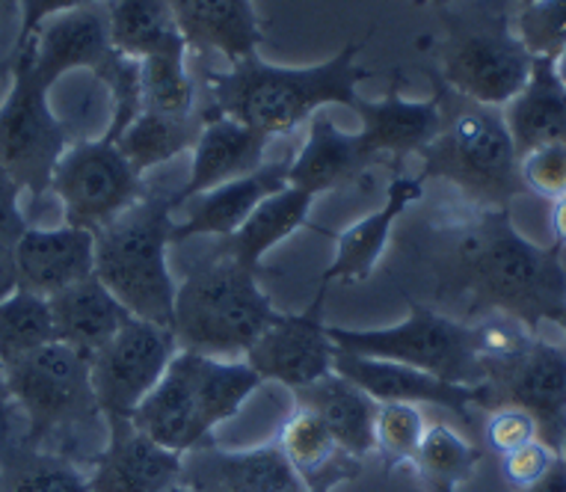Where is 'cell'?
Segmentation results:
<instances>
[{"label": "cell", "mask_w": 566, "mask_h": 492, "mask_svg": "<svg viewBox=\"0 0 566 492\" xmlns=\"http://www.w3.org/2000/svg\"><path fill=\"white\" fill-rule=\"evenodd\" d=\"M525 190L543 199H564L566 196V143H548L520 158Z\"/></svg>", "instance_id": "40"}, {"label": "cell", "mask_w": 566, "mask_h": 492, "mask_svg": "<svg viewBox=\"0 0 566 492\" xmlns=\"http://www.w3.org/2000/svg\"><path fill=\"white\" fill-rule=\"evenodd\" d=\"M10 400L28 421L30 446L93 465L107 446V418L95 400L90 359L51 342L7 368Z\"/></svg>", "instance_id": "3"}, {"label": "cell", "mask_w": 566, "mask_h": 492, "mask_svg": "<svg viewBox=\"0 0 566 492\" xmlns=\"http://www.w3.org/2000/svg\"><path fill=\"white\" fill-rule=\"evenodd\" d=\"M21 289L39 297H54L63 289H72L95 273V234L77 226L36 229L15 241Z\"/></svg>", "instance_id": "20"}, {"label": "cell", "mask_w": 566, "mask_h": 492, "mask_svg": "<svg viewBox=\"0 0 566 492\" xmlns=\"http://www.w3.org/2000/svg\"><path fill=\"white\" fill-rule=\"evenodd\" d=\"M139 84H143V111L187 116L199 107L196 86L187 56L164 54L139 60Z\"/></svg>", "instance_id": "36"}, {"label": "cell", "mask_w": 566, "mask_h": 492, "mask_svg": "<svg viewBox=\"0 0 566 492\" xmlns=\"http://www.w3.org/2000/svg\"><path fill=\"white\" fill-rule=\"evenodd\" d=\"M51 193L63 205L69 226L102 232L149 193L143 176L111 139H77L60 158Z\"/></svg>", "instance_id": "11"}, {"label": "cell", "mask_w": 566, "mask_h": 492, "mask_svg": "<svg viewBox=\"0 0 566 492\" xmlns=\"http://www.w3.org/2000/svg\"><path fill=\"white\" fill-rule=\"evenodd\" d=\"M176 333L169 326L130 317L90 359L95 400L104 418H130L176 359Z\"/></svg>", "instance_id": "12"}, {"label": "cell", "mask_w": 566, "mask_h": 492, "mask_svg": "<svg viewBox=\"0 0 566 492\" xmlns=\"http://www.w3.org/2000/svg\"><path fill=\"white\" fill-rule=\"evenodd\" d=\"M291 167H294V158L270 160L250 176L234 178L229 185H220L185 202L187 220L172 226V243H185L199 234H208L214 241L234 234L268 196L289 187Z\"/></svg>", "instance_id": "19"}, {"label": "cell", "mask_w": 566, "mask_h": 492, "mask_svg": "<svg viewBox=\"0 0 566 492\" xmlns=\"http://www.w3.org/2000/svg\"><path fill=\"white\" fill-rule=\"evenodd\" d=\"M21 289L19 261H15V243L0 241V303L10 300Z\"/></svg>", "instance_id": "45"}, {"label": "cell", "mask_w": 566, "mask_h": 492, "mask_svg": "<svg viewBox=\"0 0 566 492\" xmlns=\"http://www.w3.org/2000/svg\"><path fill=\"white\" fill-rule=\"evenodd\" d=\"M0 492H90V483L72 460L0 437Z\"/></svg>", "instance_id": "33"}, {"label": "cell", "mask_w": 566, "mask_h": 492, "mask_svg": "<svg viewBox=\"0 0 566 492\" xmlns=\"http://www.w3.org/2000/svg\"><path fill=\"white\" fill-rule=\"evenodd\" d=\"M516 36L531 56L555 60L566 48V0H534L531 7H522Z\"/></svg>", "instance_id": "39"}, {"label": "cell", "mask_w": 566, "mask_h": 492, "mask_svg": "<svg viewBox=\"0 0 566 492\" xmlns=\"http://www.w3.org/2000/svg\"><path fill=\"white\" fill-rule=\"evenodd\" d=\"M30 45H33L36 75L48 86H54L60 77L75 72V69H90L93 75H98V69L116 51L111 42L107 0L86 3V7L48 19L36 30V36L30 39Z\"/></svg>", "instance_id": "18"}, {"label": "cell", "mask_w": 566, "mask_h": 492, "mask_svg": "<svg viewBox=\"0 0 566 492\" xmlns=\"http://www.w3.org/2000/svg\"><path fill=\"white\" fill-rule=\"evenodd\" d=\"M276 448L297 472L306 492H333L338 483L363 478V460L353 457L338 439L326 430L315 412L297 407L279 430Z\"/></svg>", "instance_id": "26"}, {"label": "cell", "mask_w": 566, "mask_h": 492, "mask_svg": "<svg viewBox=\"0 0 566 492\" xmlns=\"http://www.w3.org/2000/svg\"><path fill=\"white\" fill-rule=\"evenodd\" d=\"M15 7H19V0H0V21L7 19Z\"/></svg>", "instance_id": "50"}, {"label": "cell", "mask_w": 566, "mask_h": 492, "mask_svg": "<svg viewBox=\"0 0 566 492\" xmlns=\"http://www.w3.org/2000/svg\"><path fill=\"white\" fill-rule=\"evenodd\" d=\"M190 54H223L229 65L255 54L264 24L252 0H169Z\"/></svg>", "instance_id": "24"}, {"label": "cell", "mask_w": 566, "mask_h": 492, "mask_svg": "<svg viewBox=\"0 0 566 492\" xmlns=\"http://www.w3.org/2000/svg\"><path fill=\"white\" fill-rule=\"evenodd\" d=\"M294 398H297V407L315 412L326 425V430L353 457L365 460L377 448L374 425H377V409H380V404L368 391L359 389L356 383L347 380V377L335 371L326 374L324 380L294 391Z\"/></svg>", "instance_id": "29"}, {"label": "cell", "mask_w": 566, "mask_h": 492, "mask_svg": "<svg viewBox=\"0 0 566 492\" xmlns=\"http://www.w3.org/2000/svg\"><path fill=\"white\" fill-rule=\"evenodd\" d=\"M428 433V421L416 404H380L374 439L382 457V472L389 478L398 465L412 463L421 448V439Z\"/></svg>", "instance_id": "37"}, {"label": "cell", "mask_w": 566, "mask_h": 492, "mask_svg": "<svg viewBox=\"0 0 566 492\" xmlns=\"http://www.w3.org/2000/svg\"><path fill=\"white\" fill-rule=\"evenodd\" d=\"M424 193V181L418 176H398L391 178L389 190H386V202L382 208L335 234V261L321 273V285H333V282H368L382 259V252L389 247L391 226L398 223L409 205L418 202Z\"/></svg>", "instance_id": "21"}, {"label": "cell", "mask_w": 566, "mask_h": 492, "mask_svg": "<svg viewBox=\"0 0 566 492\" xmlns=\"http://www.w3.org/2000/svg\"><path fill=\"white\" fill-rule=\"evenodd\" d=\"M185 454L158 446L130 418H107V446L90 465V492H169Z\"/></svg>", "instance_id": "15"}, {"label": "cell", "mask_w": 566, "mask_h": 492, "mask_svg": "<svg viewBox=\"0 0 566 492\" xmlns=\"http://www.w3.org/2000/svg\"><path fill=\"white\" fill-rule=\"evenodd\" d=\"M205 125H208V119H205L202 107H196L187 116L143 111L137 119L130 122V128L122 134L116 146L130 160V167L137 169L139 176H146L149 169L193 149L202 137Z\"/></svg>", "instance_id": "32"}, {"label": "cell", "mask_w": 566, "mask_h": 492, "mask_svg": "<svg viewBox=\"0 0 566 492\" xmlns=\"http://www.w3.org/2000/svg\"><path fill=\"white\" fill-rule=\"evenodd\" d=\"M56 342L48 297L19 289L0 303V363L10 368L39 347Z\"/></svg>", "instance_id": "35"}, {"label": "cell", "mask_w": 566, "mask_h": 492, "mask_svg": "<svg viewBox=\"0 0 566 492\" xmlns=\"http://www.w3.org/2000/svg\"><path fill=\"white\" fill-rule=\"evenodd\" d=\"M534 439H539L537 421L525 409L499 407L490 412V421H486V446L495 454H511V451L528 446Z\"/></svg>", "instance_id": "41"}, {"label": "cell", "mask_w": 566, "mask_h": 492, "mask_svg": "<svg viewBox=\"0 0 566 492\" xmlns=\"http://www.w3.org/2000/svg\"><path fill=\"white\" fill-rule=\"evenodd\" d=\"M259 273L217 247L196 259L176 291L178 347L214 359L247 354L282 315L261 291Z\"/></svg>", "instance_id": "4"}, {"label": "cell", "mask_w": 566, "mask_h": 492, "mask_svg": "<svg viewBox=\"0 0 566 492\" xmlns=\"http://www.w3.org/2000/svg\"><path fill=\"white\" fill-rule=\"evenodd\" d=\"M522 492H566V460L564 457H557L555 465L548 469L543 478H539L534 486H528V490Z\"/></svg>", "instance_id": "46"}, {"label": "cell", "mask_w": 566, "mask_h": 492, "mask_svg": "<svg viewBox=\"0 0 566 492\" xmlns=\"http://www.w3.org/2000/svg\"><path fill=\"white\" fill-rule=\"evenodd\" d=\"M21 185L12 178V172L0 164V241L15 243L28 232V214L21 208Z\"/></svg>", "instance_id": "43"}, {"label": "cell", "mask_w": 566, "mask_h": 492, "mask_svg": "<svg viewBox=\"0 0 566 492\" xmlns=\"http://www.w3.org/2000/svg\"><path fill=\"white\" fill-rule=\"evenodd\" d=\"M176 193H146L107 229L95 232V276L139 321L176 326V279L167 250L176 226Z\"/></svg>", "instance_id": "5"}, {"label": "cell", "mask_w": 566, "mask_h": 492, "mask_svg": "<svg viewBox=\"0 0 566 492\" xmlns=\"http://www.w3.org/2000/svg\"><path fill=\"white\" fill-rule=\"evenodd\" d=\"M317 196H312L308 190H300V187L289 185L282 187L279 193L268 196L264 202L255 208L250 214V220L238 229L229 238H220L214 241L217 250H223L226 255H232L241 264L252 270H261V273H268L264 270V255H268L276 243L289 241L291 234L300 232L303 226L308 223V211H312V205H315ZM315 229V226H312Z\"/></svg>", "instance_id": "30"}, {"label": "cell", "mask_w": 566, "mask_h": 492, "mask_svg": "<svg viewBox=\"0 0 566 492\" xmlns=\"http://www.w3.org/2000/svg\"><path fill=\"white\" fill-rule=\"evenodd\" d=\"M335 374H342L359 389L368 391L377 404H433V407L451 409L457 418L472 421V407L486 409V389L478 386H457L418 371L409 365L386 363V359H368V356L347 354L335 347Z\"/></svg>", "instance_id": "16"}, {"label": "cell", "mask_w": 566, "mask_h": 492, "mask_svg": "<svg viewBox=\"0 0 566 492\" xmlns=\"http://www.w3.org/2000/svg\"><path fill=\"white\" fill-rule=\"evenodd\" d=\"M403 297L409 303V317L403 324L386 329L329 326L335 347L368 359L409 365L457 386L483 383L481 324H465L460 317L442 315L437 308L409 297V291H403Z\"/></svg>", "instance_id": "8"}, {"label": "cell", "mask_w": 566, "mask_h": 492, "mask_svg": "<svg viewBox=\"0 0 566 492\" xmlns=\"http://www.w3.org/2000/svg\"><path fill=\"white\" fill-rule=\"evenodd\" d=\"M326 294L329 285H321L306 312L300 315L282 312L276 324L243 354L247 356L243 363L261 380L282 383L297 391L335 371V344L329 338V326L324 324Z\"/></svg>", "instance_id": "13"}, {"label": "cell", "mask_w": 566, "mask_h": 492, "mask_svg": "<svg viewBox=\"0 0 566 492\" xmlns=\"http://www.w3.org/2000/svg\"><path fill=\"white\" fill-rule=\"evenodd\" d=\"M374 33L377 28L363 39H350L333 60L306 69L270 65L259 54L243 56L229 72H205V98L229 119L268 137H289L326 104H344L350 111L359 107L363 95L356 90L374 72L359 65L356 56Z\"/></svg>", "instance_id": "2"}, {"label": "cell", "mask_w": 566, "mask_h": 492, "mask_svg": "<svg viewBox=\"0 0 566 492\" xmlns=\"http://www.w3.org/2000/svg\"><path fill=\"white\" fill-rule=\"evenodd\" d=\"M48 306L54 317L56 342L69 344L86 359H93L134 317L95 273L72 289H63L54 297H48Z\"/></svg>", "instance_id": "27"}, {"label": "cell", "mask_w": 566, "mask_h": 492, "mask_svg": "<svg viewBox=\"0 0 566 492\" xmlns=\"http://www.w3.org/2000/svg\"><path fill=\"white\" fill-rule=\"evenodd\" d=\"M560 457H564V460H566V437H564V446H560Z\"/></svg>", "instance_id": "54"}, {"label": "cell", "mask_w": 566, "mask_h": 492, "mask_svg": "<svg viewBox=\"0 0 566 492\" xmlns=\"http://www.w3.org/2000/svg\"><path fill=\"white\" fill-rule=\"evenodd\" d=\"M7 404H10V389H7V368L0 363V418L7 416Z\"/></svg>", "instance_id": "48"}, {"label": "cell", "mask_w": 566, "mask_h": 492, "mask_svg": "<svg viewBox=\"0 0 566 492\" xmlns=\"http://www.w3.org/2000/svg\"><path fill=\"white\" fill-rule=\"evenodd\" d=\"M483 451L463 439L448 425L428 428L418 448L412 469L428 492H460L472 481L474 465L481 463Z\"/></svg>", "instance_id": "34"}, {"label": "cell", "mask_w": 566, "mask_h": 492, "mask_svg": "<svg viewBox=\"0 0 566 492\" xmlns=\"http://www.w3.org/2000/svg\"><path fill=\"white\" fill-rule=\"evenodd\" d=\"M86 3H98V0H19V42L15 48L28 45L30 39L36 36V30L45 24L48 19H54L60 12L77 10V7H86Z\"/></svg>", "instance_id": "44"}, {"label": "cell", "mask_w": 566, "mask_h": 492, "mask_svg": "<svg viewBox=\"0 0 566 492\" xmlns=\"http://www.w3.org/2000/svg\"><path fill=\"white\" fill-rule=\"evenodd\" d=\"M181 486L193 492H306L276 442L250 451H223L211 442L187 451Z\"/></svg>", "instance_id": "17"}, {"label": "cell", "mask_w": 566, "mask_h": 492, "mask_svg": "<svg viewBox=\"0 0 566 492\" xmlns=\"http://www.w3.org/2000/svg\"><path fill=\"white\" fill-rule=\"evenodd\" d=\"M268 134L234 122L229 116H217L202 128V137L193 146V167L187 185L176 193L178 208L196 196L208 193L234 178H243L261 167V158L270 146Z\"/></svg>", "instance_id": "22"}, {"label": "cell", "mask_w": 566, "mask_h": 492, "mask_svg": "<svg viewBox=\"0 0 566 492\" xmlns=\"http://www.w3.org/2000/svg\"><path fill=\"white\" fill-rule=\"evenodd\" d=\"M48 93L51 86L33 65V45L15 48L10 93L0 104V164L33 202L51 193L56 164L72 146L69 130L48 104Z\"/></svg>", "instance_id": "10"}, {"label": "cell", "mask_w": 566, "mask_h": 492, "mask_svg": "<svg viewBox=\"0 0 566 492\" xmlns=\"http://www.w3.org/2000/svg\"><path fill=\"white\" fill-rule=\"evenodd\" d=\"M504 122L520 158L548 143H566V86L557 81L555 60L534 56L528 84L504 107Z\"/></svg>", "instance_id": "28"}, {"label": "cell", "mask_w": 566, "mask_h": 492, "mask_svg": "<svg viewBox=\"0 0 566 492\" xmlns=\"http://www.w3.org/2000/svg\"><path fill=\"white\" fill-rule=\"evenodd\" d=\"M113 48L134 60L176 54L187 56V39L169 0H107Z\"/></svg>", "instance_id": "31"}, {"label": "cell", "mask_w": 566, "mask_h": 492, "mask_svg": "<svg viewBox=\"0 0 566 492\" xmlns=\"http://www.w3.org/2000/svg\"><path fill=\"white\" fill-rule=\"evenodd\" d=\"M442 81L483 107H507L525 90L534 56L511 28L504 0H492L474 19L451 15L439 48Z\"/></svg>", "instance_id": "9"}, {"label": "cell", "mask_w": 566, "mask_h": 492, "mask_svg": "<svg viewBox=\"0 0 566 492\" xmlns=\"http://www.w3.org/2000/svg\"><path fill=\"white\" fill-rule=\"evenodd\" d=\"M169 492H193V490H187V486H181V483H178V486H172Z\"/></svg>", "instance_id": "53"}, {"label": "cell", "mask_w": 566, "mask_h": 492, "mask_svg": "<svg viewBox=\"0 0 566 492\" xmlns=\"http://www.w3.org/2000/svg\"><path fill=\"white\" fill-rule=\"evenodd\" d=\"M95 81H102L111 93V122L102 137L119 143L130 122L143 113V84H139V60L113 51V56L98 69Z\"/></svg>", "instance_id": "38"}, {"label": "cell", "mask_w": 566, "mask_h": 492, "mask_svg": "<svg viewBox=\"0 0 566 492\" xmlns=\"http://www.w3.org/2000/svg\"><path fill=\"white\" fill-rule=\"evenodd\" d=\"M552 232H555L557 247H566V196L557 199L552 208Z\"/></svg>", "instance_id": "47"}, {"label": "cell", "mask_w": 566, "mask_h": 492, "mask_svg": "<svg viewBox=\"0 0 566 492\" xmlns=\"http://www.w3.org/2000/svg\"><path fill=\"white\" fill-rule=\"evenodd\" d=\"M483 333L486 412L520 407L534 416L539 442L560 454L566 437V347L548 344L507 315L478 321Z\"/></svg>", "instance_id": "6"}, {"label": "cell", "mask_w": 566, "mask_h": 492, "mask_svg": "<svg viewBox=\"0 0 566 492\" xmlns=\"http://www.w3.org/2000/svg\"><path fill=\"white\" fill-rule=\"evenodd\" d=\"M377 160L363 149L359 134H347L326 113L308 119V137L300 155H294L289 185L321 196L326 190H344L359 185Z\"/></svg>", "instance_id": "23"}, {"label": "cell", "mask_w": 566, "mask_h": 492, "mask_svg": "<svg viewBox=\"0 0 566 492\" xmlns=\"http://www.w3.org/2000/svg\"><path fill=\"white\" fill-rule=\"evenodd\" d=\"M555 75H557V81L566 86V48L555 56Z\"/></svg>", "instance_id": "49"}, {"label": "cell", "mask_w": 566, "mask_h": 492, "mask_svg": "<svg viewBox=\"0 0 566 492\" xmlns=\"http://www.w3.org/2000/svg\"><path fill=\"white\" fill-rule=\"evenodd\" d=\"M557 451H552V448L546 446V442H539V439H534V442H528V446L516 448V451H511V454L502 457V474L504 481L511 483V486H516V490H528V486H534V483L543 478V474L555 465L557 460Z\"/></svg>", "instance_id": "42"}, {"label": "cell", "mask_w": 566, "mask_h": 492, "mask_svg": "<svg viewBox=\"0 0 566 492\" xmlns=\"http://www.w3.org/2000/svg\"><path fill=\"white\" fill-rule=\"evenodd\" d=\"M418 7H442V10H446V7H451V3H457V0H416Z\"/></svg>", "instance_id": "51"}, {"label": "cell", "mask_w": 566, "mask_h": 492, "mask_svg": "<svg viewBox=\"0 0 566 492\" xmlns=\"http://www.w3.org/2000/svg\"><path fill=\"white\" fill-rule=\"evenodd\" d=\"M531 3H534V0H522V7H531Z\"/></svg>", "instance_id": "55"}, {"label": "cell", "mask_w": 566, "mask_h": 492, "mask_svg": "<svg viewBox=\"0 0 566 492\" xmlns=\"http://www.w3.org/2000/svg\"><path fill=\"white\" fill-rule=\"evenodd\" d=\"M424 72L437 90V95L428 102H407L398 93L403 72L395 69L389 93L382 95L380 102H365L363 98L356 107L359 119H363L359 143L377 164L389 160L398 167V160L428 149L430 143L439 137V130H442V95H446L442 93V77H439L437 69H428V65H424Z\"/></svg>", "instance_id": "14"}, {"label": "cell", "mask_w": 566, "mask_h": 492, "mask_svg": "<svg viewBox=\"0 0 566 492\" xmlns=\"http://www.w3.org/2000/svg\"><path fill=\"white\" fill-rule=\"evenodd\" d=\"M433 276L439 306L474 324L481 317L507 315L528 326L557 324L566 312L564 247H539L522 238L511 208L446 205L428 226V247H421Z\"/></svg>", "instance_id": "1"}, {"label": "cell", "mask_w": 566, "mask_h": 492, "mask_svg": "<svg viewBox=\"0 0 566 492\" xmlns=\"http://www.w3.org/2000/svg\"><path fill=\"white\" fill-rule=\"evenodd\" d=\"M463 98V95H460ZM424 160L421 181L442 178L457 185L465 202L481 208H511L525 193L520 155L513 146L504 113L463 98L460 111L446 122L428 149L418 151Z\"/></svg>", "instance_id": "7"}, {"label": "cell", "mask_w": 566, "mask_h": 492, "mask_svg": "<svg viewBox=\"0 0 566 492\" xmlns=\"http://www.w3.org/2000/svg\"><path fill=\"white\" fill-rule=\"evenodd\" d=\"M130 421L158 446L178 454L211 446V430L205 428L181 350L169 363L158 386L149 391V398H143V404L130 412Z\"/></svg>", "instance_id": "25"}, {"label": "cell", "mask_w": 566, "mask_h": 492, "mask_svg": "<svg viewBox=\"0 0 566 492\" xmlns=\"http://www.w3.org/2000/svg\"><path fill=\"white\" fill-rule=\"evenodd\" d=\"M557 326L564 329V347H566V312H564V315H560V321H557Z\"/></svg>", "instance_id": "52"}]
</instances>
